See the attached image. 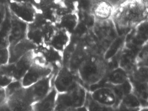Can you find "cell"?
<instances>
[{"label": "cell", "mask_w": 148, "mask_h": 111, "mask_svg": "<svg viewBox=\"0 0 148 111\" xmlns=\"http://www.w3.org/2000/svg\"><path fill=\"white\" fill-rule=\"evenodd\" d=\"M87 92L78 83L66 92L58 93L54 111H79L84 107Z\"/></svg>", "instance_id": "obj_3"}, {"label": "cell", "mask_w": 148, "mask_h": 111, "mask_svg": "<svg viewBox=\"0 0 148 111\" xmlns=\"http://www.w3.org/2000/svg\"><path fill=\"white\" fill-rule=\"evenodd\" d=\"M0 111H11L10 107L8 106L6 101L0 104Z\"/></svg>", "instance_id": "obj_26"}, {"label": "cell", "mask_w": 148, "mask_h": 111, "mask_svg": "<svg viewBox=\"0 0 148 111\" xmlns=\"http://www.w3.org/2000/svg\"><path fill=\"white\" fill-rule=\"evenodd\" d=\"M107 65L103 59L94 56L85 58L78 67L79 77L88 85L98 84L107 74Z\"/></svg>", "instance_id": "obj_2"}, {"label": "cell", "mask_w": 148, "mask_h": 111, "mask_svg": "<svg viewBox=\"0 0 148 111\" xmlns=\"http://www.w3.org/2000/svg\"><path fill=\"white\" fill-rule=\"evenodd\" d=\"M112 4V5H116L117 4H121L122 2L124 1L125 0H108Z\"/></svg>", "instance_id": "obj_27"}, {"label": "cell", "mask_w": 148, "mask_h": 111, "mask_svg": "<svg viewBox=\"0 0 148 111\" xmlns=\"http://www.w3.org/2000/svg\"><path fill=\"white\" fill-rule=\"evenodd\" d=\"M34 57V50L30 51L17 61L13 63V79L21 80L33 63Z\"/></svg>", "instance_id": "obj_12"}, {"label": "cell", "mask_w": 148, "mask_h": 111, "mask_svg": "<svg viewBox=\"0 0 148 111\" xmlns=\"http://www.w3.org/2000/svg\"><path fill=\"white\" fill-rule=\"evenodd\" d=\"M135 81L139 84H147L148 82V67L147 66L141 65L136 69L133 74Z\"/></svg>", "instance_id": "obj_20"}, {"label": "cell", "mask_w": 148, "mask_h": 111, "mask_svg": "<svg viewBox=\"0 0 148 111\" xmlns=\"http://www.w3.org/2000/svg\"><path fill=\"white\" fill-rule=\"evenodd\" d=\"M27 26V23L11 13V26L8 38L9 46L14 45L26 38Z\"/></svg>", "instance_id": "obj_9"}, {"label": "cell", "mask_w": 148, "mask_h": 111, "mask_svg": "<svg viewBox=\"0 0 148 111\" xmlns=\"http://www.w3.org/2000/svg\"><path fill=\"white\" fill-rule=\"evenodd\" d=\"M9 7L13 15L27 24L32 23L35 19L37 10L32 4L10 1Z\"/></svg>", "instance_id": "obj_8"}, {"label": "cell", "mask_w": 148, "mask_h": 111, "mask_svg": "<svg viewBox=\"0 0 148 111\" xmlns=\"http://www.w3.org/2000/svg\"><path fill=\"white\" fill-rule=\"evenodd\" d=\"M106 81L111 86L121 85L129 79L127 71L122 67H119L106 74Z\"/></svg>", "instance_id": "obj_16"}, {"label": "cell", "mask_w": 148, "mask_h": 111, "mask_svg": "<svg viewBox=\"0 0 148 111\" xmlns=\"http://www.w3.org/2000/svg\"><path fill=\"white\" fill-rule=\"evenodd\" d=\"M112 15L119 27L131 28L145 21L147 8L142 0H127L119 4Z\"/></svg>", "instance_id": "obj_1"}, {"label": "cell", "mask_w": 148, "mask_h": 111, "mask_svg": "<svg viewBox=\"0 0 148 111\" xmlns=\"http://www.w3.org/2000/svg\"><path fill=\"white\" fill-rule=\"evenodd\" d=\"M11 111H32L33 105L26 87L21 88L7 99Z\"/></svg>", "instance_id": "obj_6"}, {"label": "cell", "mask_w": 148, "mask_h": 111, "mask_svg": "<svg viewBox=\"0 0 148 111\" xmlns=\"http://www.w3.org/2000/svg\"><path fill=\"white\" fill-rule=\"evenodd\" d=\"M71 39L70 32L61 28L55 30L47 45L63 54L70 45Z\"/></svg>", "instance_id": "obj_13"}, {"label": "cell", "mask_w": 148, "mask_h": 111, "mask_svg": "<svg viewBox=\"0 0 148 111\" xmlns=\"http://www.w3.org/2000/svg\"><path fill=\"white\" fill-rule=\"evenodd\" d=\"M37 46L27 38L19 41L14 45L8 47L9 52L8 63L17 61L22 56L31 51L35 50Z\"/></svg>", "instance_id": "obj_11"}, {"label": "cell", "mask_w": 148, "mask_h": 111, "mask_svg": "<svg viewBox=\"0 0 148 111\" xmlns=\"http://www.w3.org/2000/svg\"><path fill=\"white\" fill-rule=\"evenodd\" d=\"M6 101L7 97L5 88L0 87V104L5 102Z\"/></svg>", "instance_id": "obj_24"}, {"label": "cell", "mask_w": 148, "mask_h": 111, "mask_svg": "<svg viewBox=\"0 0 148 111\" xmlns=\"http://www.w3.org/2000/svg\"><path fill=\"white\" fill-rule=\"evenodd\" d=\"M113 6L108 0H98L92 7V15L99 20L108 19L113 13Z\"/></svg>", "instance_id": "obj_14"}, {"label": "cell", "mask_w": 148, "mask_h": 111, "mask_svg": "<svg viewBox=\"0 0 148 111\" xmlns=\"http://www.w3.org/2000/svg\"><path fill=\"white\" fill-rule=\"evenodd\" d=\"M53 69L49 66L40 65L34 61L26 73L21 79L23 86L28 87L53 72Z\"/></svg>", "instance_id": "obj_7"}, {"label": "cell", "mask_w": 148, "mask_h": 111, "mask_svg": "<svg viewBox=\"0 0 148 111\" xmlns=\"http://www.w3.org/2000/svg\"><path fill=\"white\" fill-rule=\"evenodd\" d=\"M23 87L21 80H13L5 88L7 99Z\"/></svg>", "instance_id": "obj_21"}, {"label": "cell", "mask_w": 148, "mask_h": 111, "mask_svg": "<svg viewBox=\"0 0 148 111\" xmlns=\"http://www.w3.org/2000/svg\"><path fill=\"white\" fill-rule=\"evenodd\" d=\"M11 15H8L0 26V48H8L9 46L8 38L11 26Z\"/></svg>", "instance_id": "obj_18"}, {"label": "cell", "mask_w": 148, "mask_h": 111, "mask_svg": "<svg viewBox=\"0 0 148 111\" xmlns=\"http://www.w3.org/2000/svg\"><path fill=\"white\" fill-rule=\"evenodd\" d=\"M141 105L139 98L132 92L122 98L117 108L120 110H139L142 107Z\"/></svg>", "instance_id": "obj_17"}, {"label": "cell", "mask_w": 148, "mask_h": 111, "mask_svg": "<svg viewBox=\"0 0 148 111\" xmlns=\"http://www.w3.org/2000/svg\"><path fill=\"white\" fill-rule=\"evenodd\" d=\"M9 52L8 47L0 48V66L8 63Z\"/></svg>", "instance_id": "obj_22"}, {"label": "cell", "mask_w": 148, "mask_h": 111, "mask_svg": "<svg viewBox=\"0 0 148 111\" xmlns=\"http://www.w3.org/2000/svg\"><path fill=\"white\" fill-rule=\"evenodd\" d=\"M53 77V73L33 85L26 87L33 101L34 104L43 99L50 92L52 87V80Z\"/></svg>", "instance_id": "obj_10"}, {"label": "cell", "mask_w": 148, "mask_h": 111, "mask_svg": "<svg viewBox=\"0 0 148 111\" xmlns=\"http://www.w3.org/2000/svg\"><path fill=\"white\" fill-rule=\"evenodd\" d=\"M90 97L92 100L99 105L108 108L109 110H114L117 108L119 101L111 87L99 88L90 93Z\"/></svg>", "instance_id": "obj_4"}, {"label": "cell", "mask_w": 148, "mask_h": 111, "mask_svg": "<svg viewBox=\"0 0 148 111\" xmlns=\"http://www.w3.org/2000/svg\"><path fill=\"white\" fill-rule=\"evenodd\" d=\"M111 87L114 91L119 102L124 96L133 92V86L129 79L121 85L113 86Z\"/></svg>", "instance_id": "obj_19"}, {"label": "cell", "mask_w": 148, "mask_h": 111, "mask_svg": "<svg viewBox=\"0 0 148 111\" xmlns=\"http://www.w3.org/2000/svg\"><path fill=\"white\" fill-rule=\"evenodd\" d=\"M58 93L53 86L45 97L32 105V111H54Z\"/></svg>", "instance_id": "obj_15"}, {"label": "cell", "mask_w": 148, "mask_h": 111, "mask_svg": "<svg viewBox=\"0 0 148 111\" xmlns=\"http://www.w3.org/2000/svg\"><path fill=\"white\" fill-rule=\"evenodd\" d=\"M13 80V79L11 77L0 74V87L5 88Z\"/></svg>", "instance_id": "obj_23"}, {"label": "cell", "mask_w": 148, "mask_h": 111, "mask_svg": "<svg viewBox=\"0 0 148 111\" xmlns=\"http://www.w3.org/2000/svg\"><path fill=\"white\" fill-rule=\"evenodd\" d=\"M78 83L71 70L66 66H62L54 77L53 86L58 93H63L72 89Z\"/></svg>", "instance_id": "obj_5"}, {"label": "cell", "mask_w": 148, "mask_h": 111, "mask_svg": "<svg viewBox=\"0 0 148 111\" xmlns=\"http://www.w3.org/2000/svg\"><path fill=\"white\" fill-rule=\"evenodd\" d=\"M10 1L14 2H19V3H27L32 4L33 6H36L38 2V0H10Z\"/></svg>", "instance_id": "obj_25"}]
</instances>
